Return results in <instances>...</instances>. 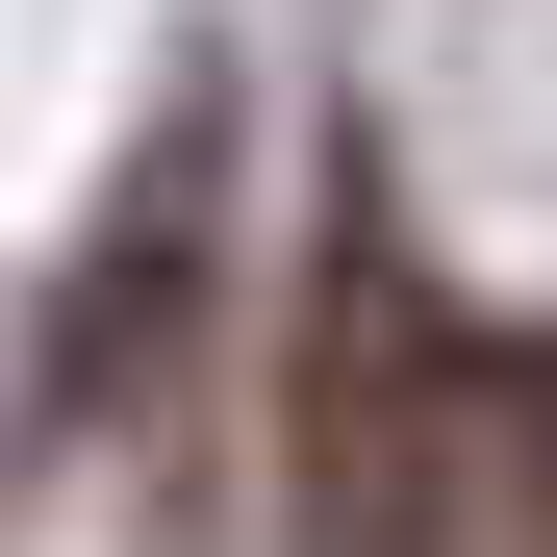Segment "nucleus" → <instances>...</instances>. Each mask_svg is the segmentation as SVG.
<instances>
[{
  "label": "nucleus",
  "mask_w": 557,
  "mask_h": 557,
  "mask_svg": "<svg viewBox=\"0 0 557 557\" xmlns=\"http://www.w3.org/2000/svg\"><path fill=\"white\" fill-rule=\"evenodd\" d=\"M278 532L305 557H456L482 532V330L406 278V203L330 177L278 305Z\"/></svg>",
  "instance_id": "1"
},
{
  "label": "nucleus",
  "mask_w": 557,
  "mask_h": 557,
  "mask_svg": "<svg viewBox=\"0 0 557 557\" xmlns=\"http://www.w3.org/2000/svg\"><path fill=\"white\" fill-rule=\"evenodd\" d=\"M203 228H228V127L177 102V127L127 152L102 253H76V305H51V406H152V381H177V330H203Z\"/></svg>",
  "instance_id": "2"
},
{
  "label": "nucleus",
  "mask_w": 557,
  "mask_h": 557,
  "mask_svg": "<svg viewBox=\"0 0 557 557\" xmlns=\"http://www.w3.org/2000/svg\"><path fill=\"white\" fill-rule=\"evenodd\" d=\"M482 507L557 532V355H482Z\"/></svg>",
  "instance_id": "3"
}]
</instances>
